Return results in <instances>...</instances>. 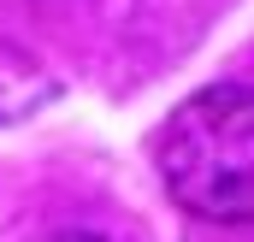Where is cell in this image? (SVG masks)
Masks as SVG:
<instances>
[{
	"label": "cell",
	"mask_w": 254,
	"mask_h": 242,
	"mask_svg": "<svg viewBox=\"0 0 254 242\" xmlns=\"http://www.w3.org/2000/svg\"><path fill=\"white\" fill-rule=\"evenodd\" d=\"M166 195L207 225L254 219V89L213 83L190 95L160 130Z\"/></svg>",
	"instance_id": "cell-1"
},
{
	"label": "cell",
	"mask_w": 254,
	"mask_h": 242,
	"mask_svg": "<svg viewBox=\"0 0 254 242\" xmlns=\"http://www.w3.org/2000/svg\"><path fill=\"white\" fill-rule=\"evenodd\" d=\"M48 242H113V237H101V231H54Z\"/></svg>",
	"instance_id": "cell-3"
},
{
	"label": "cell",
	"mask_w": 254,
	"mask_h": 242,
	"mask_svg": "<svg viewBox=\"0 0 254 242\" xmlns=\"http://www.w3.org/2000/svg\"><path fill=\"white\" fill-rule=\"evenodd\" d=\"M60 95V83L30 60L24 48H0V124L30 119L36 107H48Z\"/></svg>",
	"instance_id": "cell-2"
}]
</instances>
